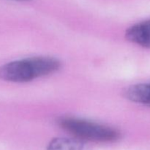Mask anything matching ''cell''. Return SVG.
<instances>
[{"instance_id":"cell-1","label":"cell","mask_w":150,"mask_h":150,"mask_svg":"<svg viewBox=\"0 0 150 150\" xmlns=\"http://www.w3.org/2000/svg\"><path fill=\"white\" fill-rule=\"evenodd\" d=\"M61 67L57 59L35 57L10 62L0 67V80L25 83L57 72Z\"/></svg>"},{"instance_id":"cell-2","label":"cell","mask_w":150,"mask_h":150,"mask_svg":"<svg viewBox=\"0 0 150 150\" xmlns=\"http://www.w3.org/2000/svg\"><path fill=\"white\" fill-rule=\"evenodd\" d=\"M58 124L62 128L82 140L112 142L120 137V132L112 127L76 117H61L58 120Z\"/></svg>"},{"instance_id":"cell-3","label":"cell","mask_w":150,"mask_h":150,"mask_svg":"<svg viewBox=\"0 0 150 150\" xmlns=\"http://www.w3.org/2000/svg\"><path fill=\"white\" fill-rule=\"evenodd\" d=\"M125 37L127 40L133 43L150 48V19L129 27L125 32Z\"/></svg>"},{"instance_id":"cell-4","label":"cell","mask_w":150,"mask_h":150,"mask_svg":"<svg viewBox=\"0 0 150 150\" xmlns=\"http://www.w3.org/2000/svg\"><path fill=\"white\" fill-rule=\"evenodd\" d=\"M124 95L132 102L150 105V82L129 86L125 91Z\"/></svg>"},{"instance_id":"cell-5","label":"cell","mask_w":150,"mask_h":150,"mask_svg":"<svg viewBox=\"0 0 150 150\" xmlns=\"http://www.w3.org/2000/svg\"><path fill=\"white\" fill-rule=\"evenodd\" d=\"M47 150H91L83 142L67 138H55L47 146Z\"/></svg>"},{"instance_id":"cell-6","label":"cell","mask_w":150,"mask_h":150,"mask_svg":"<svg viewBox=\"0 0 150 150\" xmlns=\"http://www.w3.org/2000/svg\"><path fill=\"white\" fill-rule=\"evenodd\" d=\"M15 1H29V0H15Z\"/></svg>"}]
</instances>
